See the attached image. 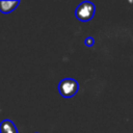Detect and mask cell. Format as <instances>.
<instances>
[{
    "mask_svg": "<svg viewBox=\"0 0 133 133\" xmlns=\"http://www.w3.org/2000/svg\"><path fill=\"white\" fill-rule=\"evenodd\" d=\"M19 4H20V1H18V0H15V1L0 0V11L2 14H9V12L14 11Z\"/></svg>",
    "mask_w": 133,
    "mask_h": 133,
    "instance_id": "3",
    "label": "cell"
},
{
    "mask_svg": "<svg viewBox=\"0 0 133 133\" xmlns=\"http://www.w3.org/2000/svg\"><path fill=\"white\" fill-rule=\"evenodd\" d=\"M95 11H96V7H95L94 3L88 2V1H84V2H81L77 6L75 15L79 21L87 22L94 18Z\"/></svg>",
    "mask_w": 133,
    "mask_h": 133,
    "instance_id": "2",
    "label": "cell"
},
{
    "mask_svg": "<svg viewBox=\"0 0 133 133\" xmlns=\"http://www.w3.org/2000/svg\"><path fill=\"white\" fill-rule=\"evenodd\" d=\"M0 133H18V130L11 121L4 119L0 124Z\"/></svg>",
    "mask_w": 133,
    "mask_h": 133,
    "instance_id": "4",
    "label": "cell"
},
{
    "mask_svg": "<svg viewBox=\"0 0 133 133\" xmlns=\"http://www.w3.org/2000/svg\"><path fill=\"white\" fill-rule=\"evenodd\" d=\"M79 84L77 80L72 78L62 79L58 84V91L63 98H72L78 92Z\"/></svg>",
    "mask_w": 133,
    "mask_h": 133,
    "instance_id": "1",
    "label": "cell"
},
{
    "mask_svg": "<svg viewBox=\"0 0 133 133\" xmlns=\"http://www.w3.org/2000/svg\"><path fill=\"white\" fill-rule=\"evenodd\" d=\"M85 45L87 46V47H91V46H94L95 45V39H94V37H91V36H88V37H86L85 38Z\"/></svg>",
    "mask_w": 133,
    "mask_h": 133,
    "instance_id": "5",
    "label": "cell"
}]
</instances>
